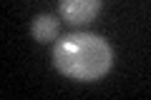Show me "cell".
<instances>
[{"label":"cell","mask_w":151,"mask_h":100,"mask_svg":"<svg viewBox=\"0 0 151 100\" xmlns=\"http://www.w3.org/2000/svg\"><path fill=\"white\" fill-rule=\"evenodd\" d=\"M58 13L68 25H86L101 13V0H58Z\"/></svg>","instance_id":"7a4b0ae2"},{"label":"cell","mask_w":151,"mask_h":100,"mask_svg":"<svg viewBox=\"0 0 151 100\" xmlns=\"http://www.w3.org/2000/svg\"><path fill=\"white\" fill-rule=\"evenodd\" d=\"M50 60L60 75L78 83H93L111 70L113 48L93 33H68L53 43Z\"/></svg>","instance_id":"6da1fadb"},{"label":"cell","mask_w":151,"mask_h":100,"mask_svg":"<svg viewBox=\"0 0 151 100\" xmlns=\"http://www.w3.org/2000/svg\"><path fill=\"white\" fill-rule=\"evenodd\" d=\"M58 28H60V20L55 15L40 13V15H35L33 23H30V35H33V40H38V43H50V40L58 38Z\"/></svg>","instance_id":"3957f363"}]
</instances>
